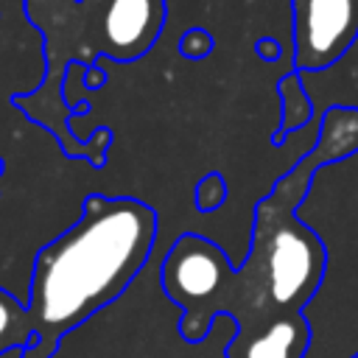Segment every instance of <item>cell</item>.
Returning a JSON list of instances; mask_svg holds the SVG:
<instances>
[{"mask_svg":"<svg viewBox=\"0 0 358 358\" xmlns=\"http://www.w3.org/2000/svg\"><path fill=\"white\" fill-rule=\"evenodd\" d=\"M0 171H3V159H0Z\"/></svg>","mask_w":358,"mask_h":358,"instance_id":"7c38bea8","label":"cell"},{"mask_svg":"<svg viewBox=\"0 0 358 358\" xmlns=\"http://www.w3.org/2000/svg\"><path fill=\"white\" fill-rule=\"evenodd\" d=\"M277 95L282 98V123H280L277 134L271 137L274 145L285 143V134L288 131H296V129H302V126H308L313 120V101L305 92L302 78H299L296 70L294 73H285L277 81Z\"/></svg>","mask_w":358,"mask_h":358,"instance_id":"5b68a950","label":"cell"},{"mask_svg":"<svg viewBox=\"0 0 358 358\" xmlns=\"http://www.w3.org/2000/svg\"><path fill=\"white\" fill-rule=\"evenodd\" d=\"M215 48V36L207 31V28H187L182 36H179V53L185 59H204L210 56Z\"/></svg>","mask_w":358,"mask_h":358,"instance_id":"52a82bcc","label":"cell"},{"mask_svg":"<svg viewBox=\"0 0 358 358\" xmlns=\"http://www.w3.org/2000/svg\"><path fill=\"white\" fill-rule=\"evenodd\" d=\"M358 151V109L333 106L319 123L313 148L257 201L243 260L210 238L179 235L162 263L159 288L179 308V336L201 344L218 316L235 322L224 358H305L313 341L305 308L327 271L324 241L296 218L299 201L322 165Z\"/></svg>","mask_w":358,"mask_h":358,"instance_id":"6da1fadb","label":"cell"},{"mask_svg":"<svg viewBox=\"0 0 358 358\" xmlns=\"http://www.w3.org/2000/svg\"><path fill=\"white\" fill-rule=\"evenodd\" d=\"M103 84H106V73L98 64H92V67L84 70V87L87 90H101Z\"/></svg>","mask_w":358,"mask_h":358,"instance_id":"9c48e42d","label":"cell"},{"mask_svg":"<svg viewBox=\"0 0 358 358\" xmlns=\"http://www.w3.org/2000/svg\"><path fill=\"white\" fill-rule=\"evenodd\" d=\"M157 232L151 204L90 193L78 221L34 257L25 305L36 344L22 358H53L73 330L123 296L145 268Z\"/></svg>","mask_w":358,"mask_h":358,"instance_id":"7a4b0ae2","label":"cell"},{"mask_svg":"<svg viewBox=\"0 0 358 358\" xmlns=\"http://www.w3.org/2000/svg\"><path fill=\"white\" fill-rule=\"evenodd\" d=\"M255 53L263 59V62H277L280 59V42L277 39H271V36H260L257 42H255Z\"/></svg>","mask_w":358,"mask_h":358,"instance_id":"ba28073f","label":"cell"},{"mask_svg":"<svg viewBox=\"0 0 358 358\" xmlns=\"http://www.w3.org/2000/svg\"><path fill=\"white\" fill-rule=\"evenodd\" d=\"M31 3H48V0H25V6H31Z\"/></svg>","mask_w":358,"mask_h":358,"instance_id":"30bf717a","label":"cell"},{"mask_svg":"<svg viewBox=\"0 0 358 358\" xmlns=\"http://www.w3.org/2000/svg\"><path fill=\"white\" fill-rule=\"evenodd\" d=\"M294 70L333 67L358 39V0H291Z\"/></svg>","mask_w":358,"mask_h":358,"instance_id":"3957f363","label":"cell"},{"mask_svg":"<svg viewBox=\"0 0 358 358\" xmlns=\"http://www.w3.org/2000/svg\"><path fill=\"white\" fill-rule=\"evenodd\" d=\"M350 358H358V352H352V355H350Z\"/></svg>","mask_w":358,"mask_h":358,"instance_id":"8fae6325","label":"cell"},{"mask_svg":"<svg viewBox=\"0 0 358 358\" xmlns=\"http://www.w3.org/2000/svg\"><path fill=\"white\" fill-rule=\"evenodd\" d=\"M34 344H36V333L25 299L0 288V355L11 350H28Z\"/></svg>","mask_w":358,"mask_h":358,"instance_id":"277c9868","label":"cell"},{"mask_svg":"<svg viewBox=\"0 0 358 358\" xmlns=\"http://www.w3.org/2000/svg\"><path fill=\"white\" fill-rule=\"evenodd\" d=\"M227 201V182L218 171H210L199 179L196 193H193V204L199 213H213Z\"/></svg>","mask_w":358,"mask_h":358,"instance_id":"8992f818","label":"cell"}]
</instances>
